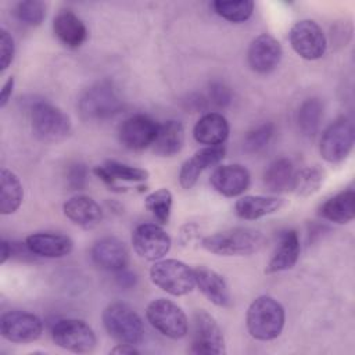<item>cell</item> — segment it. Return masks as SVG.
<instances>
[{"label": "cell", "instance_id": "obj_1", "mask_svg": "<svg viewBox=\"0 0 355 355\" xmlns=\"http://www.w3.org/2000/svg\"><path fill=\"white\" fill-rule=\"evenodd\" d=\"M286 313L283 305L270 295L257 297L248 306L245 324L250 336L259 341H270L280 336Z\"/></svg>", "mask_w": 355, "mask_h": 355}, {"label": "cell", "instance_id": "obj_2", "mask_svg": "<svg viewBox=\"0 0 355 355\" xmlns=\"http://www.w3.org/2000/svg\"><path fill=\"white\" fill-rule=\"evenodd\" d=\"M266 243L265 236L251 227H233L201 240V245L222 257H245L258 252Z\"/></svg>", "mask_w": 355, "mask_h": 355}, {"label": "cell", "instance_id": "obj_3", "mask_svg": "<svg viewBox=\"0 0 355 355\" xmlns=\"http://www.w3.org/2000/svg\"><path fill=\"white\" fill-rule=\"evenodd\" d=\"M107 333L122 344L139 345L144 338V324L139 313L125 302H112L103 312Z\"/></svg>", "mask_w": 355, "mask_h": 355}, {"label": "cell", "instance_id": "obj_4", "mask_svg": "<svg viewBox=\"0 0 355 355\" xmlns=\"http://www.w3.org/2000/svg\"><path fill=\"white\" fill-rule=\"evenodd\" d=\"M123 107V101L110 80H101L92 85L80 96L78 108L87 121H103L116 115Z\"/></svg>", "mask_w": 355, "mask_h": 355}, {"label": "cell", "instance_id": "obj_5", "mask_svg": "<svg viewBox=\"0 0 355 355\" xmlns=\"http://www.w3.org/2000/svg\"><path fill=\"white\" fill-rule=\"evenodd\" d=\"M33 135L44 143H57L68 137L72 129L69 116L49 103H36L31 110Z\"/></svg>", "mask_w": 355, "mask_h": 355}, {"label": "cell", "instance_id": "obj_6", "mask_svg": "<svg viewBox=\"0 0 355 355\" xmlns=\"http://www.w3.org/2000/svg\"><path fill=\"white\" fill-rule=\"evenodd\" d=\"M151 282L162 291L180 297L189 294L194 286V270L179 259H159L150 269Z\"/></svg>", "mask_w": 355, "mask_h": 355}, {"label": "cell", "instance_id": "obj_7", "mask_svg": "<svg viewBox=\"0 0 355 355\" xmlns=\"http://www.w3.org/2000/svg\"><path fill=\"white\" fill-rule=\"evenodd\" d=\"M146 318L157 331L168 338L179 340L187 334V316L183 309L171 300H153L146 308Z\"/></svg>", "mask_w": 355, "mask_h": 355}, {"label": "cell", "instance_id": "obj_8", "mask_svg": "<svg viewBox=\"0 0 355 355\" xmlns=\"http://www.w3.org/2000/svg\"><path fill=\"white\" fill-rule=\"evenodd\" d=\"M354 123L349 118L341 116L330 123L320 137L319 151L324 161L330 164L343 162L354 147Z\"/></svg>", "mask_w": 355, "mask_h": 355}, {"label": "cell", "instance_id": "obj_9", "mask_svg": "<svg viewBox=\"0 0 355 355\" xmlns=\"http://www.w3.org/2000/svg\"><path fill=\"white\" fill-rule=\"evenodd\" d=\"M53 341L71 352L89 354L97 344L93 329L80 319H61L51 327Z\"/></svg>", "mask_w": 355, "mask_h": 355}, {"label": "cell", "instance_id": "obj_10", "mask_svg": "<svg viewBox=\"0 0 355 355\" xmlns=\"http://www.w3.org/2000/svg\"><path fill=\"white\" fill-rule=\"evenodd\" d=\"M197 355H222L226 352L222 329L204 309L194 312L191 349Z\"/></svg>", "mask_w": 355, "mask_h": 355}, {"label": "cell", "instance_id": "obj_11", "mask_svg": "<svg viewBox=\"0 0 355 355\" xmlns=\"http://www.w3.org/2000/svg\"><path fill=\"white\" fill-rule=\"evenodd\" d=\"M288 40L293 50L308 61L319 60L327 47L324 32L312 19L297 21L288 32Z\"/></svg>", "mask_w": 355, "mask_h": 355}, {"label": "cell", "instance_id": "obj_12", "mask_svg": "<svg viewBox=\"0 0 355 355\" xmlns=\"http://www.w3.org/2000/svg\"><path fill=\"white\" fill-rule=\"evenodd\" d=\"M0 333L11 343H33L43 333V322L31 312L8 311L0 318Z\"/></svg>", "mask_w": 355, "mask_h": 355}, {"label": "cell", "instance_id": "obj_13", "mask_svg": "<svg viewBox=\"0 0 355 355\" xmlns=\"http://www.w3.org/2000/svg\"><path fill=\"white\" fill-rule=\"evenodd\" d=\"M135 252L146 261H159L171 250V236L157 223L139 225L132 236Z\"/></svg>", "mask_w": 355, "mask_h": 355}, {"label": "cell", "instance_id": "obj_14", "mask_svg": "<svg viewBox=\"0 0 355 355\" xmlns=\"http://www.w3.org/2000/svg\"><path fill=\"white\" fill-rule=\"evenodd\" d=\"M157 129L158 123L154 119L143 114H136L122 121L118 128V139L125 148L140 151L153 144Z\"/></svg>", "mask_w": 355, "mask_h": 355}, {"label": "cell", "instance_id": "obj_15", "mask_svg": "<svg viewBox=\"0 0 355 355\" xmlns=\"http://www.w3.org/2000/svg\"><path fill=\"white\" fill-rule=\"evenodd\" d=\"M282 55L283 50L279 40L269 33H262L251 42L247 53V61L254 72L265 75L276 69Z\"/></svg>", "mask_w": 355, "mask_h": 355}, {"label": "cell", "instance_id": "obj_16", "mask_svg": "<svg viewBox=\"0 0 355 355\" xmlns=\"http://www.w3.org/2000/svg\"><path fill=\"white\" fill-rule=\"evenodd\" d=\"M225 154H226V148L223 144L222 146H205L204 148L197 150L193 157H190L189 159H186L183 162V165L179 171L180 186L183 189H191L197 183L200 175L205 169L219 164L223 159Z\"/></svg>", "mask_w": 355, "mask_h": 355}, {"label": "cell", "instance_id": "obj_17", "mask_svg": "<svg viewBox=\"0 0 355 355\" xmlns=\"http://www.w3.org/2000/svg\"><path fill=\"white\" fill-rule=\"evenodd\" d=\"M251 182L250 172L240 164H229L218 166L211 178L209 183L219 194L225 197H237L243 194Z\"/></svg>", "mask_w": 355, "mask_h": 355}, {"label": "cell", "instance_id": "obj_18", "mask_svg": "<svg viewBox=\"0 0 355 355\" xmlns=\"http://www.w3.org/2000/svg\"><path fill=\"white\" fill-rule=\"evenodd\" d=\"M92 259L104 270L119 272L128 266L129 251L123 241L116 237L107 236L93 244Z\"/></svg>", "mask_w": 355, "mask_h": 355}, {"label": "cell", "instance_id": "obj_19", "mask_svg": "<svg viewBox=\"0 0 355 355\" xmlns=\"http://www.w3.org/2000/svg\"><path fill=\"white\" fill-rule=\"evenodd\" d=\"M93 173L112 191H125V187H121L118 182H143L148 179V171L132 166L119 161H105L103 165H98L93 169Z\"/></svg>", "mask_w": 355, "mask_h": 355}, {"label": "cell", "instance_id": "obj_20", "mask_svg": "<svg viewBox=\"0 0 355 355\" xmlns=\"http://www.w3.org/2000/svg\"><path fill=\"white\" fill-rule=\"evenodd\" d=\"M64 215L82 229H93L103 220V209L96 200L78 194L67 200L62 205Z\"/></svg>", "mask_w": 355, "mask_h": 355}, {"label": "cell", "instance_id": "obj_21", "mask_svg": "<svg viewBox=\"0 0 355 355\" xmlns=\"http://www.w3.org/2000/svg\"><path fill=\"white\" fill-rule=\"evenodd\" d=\"M26 247L36 257L62 258L72 252L73 241L61 233H33L25 239Z\"/></svg>", "mask_w": 355, "mask_h": 355}, {"label": "cell", "instance_id": "obj_22", "mask_svg": "<svg viewBox=\"0 0 355 355\" xmlns=\"http://www.w3.org/2000/svg\"><path fill=\"white\" fill-rule=\"evenodd\" d=\"M194 270L196 286L198 290L205 295L208 301H211L216 306H229L232 302L229 287L218 272L207 268V266H197Z\"/></svg>", "mask_w": 355, "mask_h": 355}, {"label": "cell", "instance_id": "obj_23", "mask_svg": "<svg viewBox=\"0 0 355 355\" xmlns=\"http://www.w3.org/2000/svg\"><path fill=\"white\" fill-rule=\"evenodd\" d=\"M53 31L57 39L67 47H80L87 39L83 21L71 10H61L53 19Z\"/></svg>", "mask_w": 355, "mask_h": 355}, {"label": "cell", "instance_id": "obj_24", "mask_svg": "<svg viewBox=\"0 0 355 355\" xmlns=\"http://www.w3.org/2000/svg\"><path fill=\"white\" fill-rule=\"evenodd\" d=\"M300 251H301V247H300L298 233L293 229L284 230L280 234L279 245L276 247L270 261L265 268V273L272 275V273L284 272L294 268V265L300 258Z\"/></svg>", "mask_w": 355, "mask_h": 355}, {"label": "cell", "instance_id": "obj_25", "mask_svg": "<svg viewBox=\"0 0 355 355\" xmlns=\"http://www.w3.org/2000/svg\"><path fill=\"white\" fill-rule=\"evenodd\" d=\"M229 122L219 112L204 114L194 125L193 136L205 146H222L229 136Z\"/></svg>", "mask_w": 355, "mask_h": 355}, {"label": "cell", "instance_id": "obj_26", "mask_svg": "<svg viewBox=\"0 0 355 355\" xmlns=\"http://www.w3.org/2000/svg\"><path fill=\"white\" fill-rule=\"evenodd\" d=\"M284 202V198L275 196H244L236 201L234 211L241 219L255 220L277 212Z\"/></svg>", "mask_w": 355, "mask_h": 355}, {"label": "cell", "instance_id": "obj_27", "mask_svg": "<svg viewBox=\"0 0 355 355\" xmlns=\"http://www.w3.org/2000/svg\"><path fill=\"white\" fill-rule=\"evenodd\" d=\"M184 144V128L176 119L165 121L158 125L157 135L151 144L153 151L159 157H172L178 154Z\"/></svg>", "mask_w": 355, "mask_h": 355}, {"label": "cell", "instance_id": "obj_28", "mask_svg": "<svg viewBox=\"0 0 355 355\" xmlns=\"http://www.w3.org/2000/svg\"><path fill=\"white\" fill-rule=\"evenodd\" d=\"M319 215L330 222L343 225L355 218V193L354 190H343L329 197L319 207Z\"/></svg>", "mask_w": 355, "mask_h": 355}, {"label": "cell", "instance_id": "obj_29", "mask_svg": "<svg viewBox=\"0 0 355 355\" xmlns=\"http://www.w3.org/2000/svg\"><path fill=\"white\" fill-rule=\"evenodd\" d=\"M24 187L19 178L10 169L0 172V214L11 215L22 204Z\"/></svg>", "mask_w": 355, "mask_h": 355}, {"label": "cell", "instance_id": "obj_30", "mask_svg": "<svg viewBox=\"0 0 355 355\" xmlns=\"http://www.w3.org/2000/svg\"><path fill=\"white\" fill-rule=\"evenodd\" d=\"M294 168L288 158L273 161L263 173V184L272 193H282L291 187Z\"/></svg>", "mask_w": 355, "mask_h": 355}, {"label": "cell", "instance_id": "obj_31", "mask_svg": "<svg viewBox=\"0 0 355 355\" xmlns=\"http://www.w3.org/2000/svg\"><path fill=\"white\" fill-rule=\"evenodd\" d=\"M323 118V105L319 98H306L297 111V125L300 132L306 137H313Z\"/></svg>", "mask_w": 355, "mask_h": 355}, {"label": "cell", "instance_id": "obj_32", "mask_svg": "<svg viewBox=\"0 0 355 355\" xmlns=\"http://www.w3.org/2000/svg\"><path fill=\"white\" fill-rule=\"evenodd\" d=\"M324 182V171L319 166H305L294 172L291 190L298 197H309L315 194Z\"/></svg>", "mask_w": 355, "mask_h": 355}, {"label": "cell", "instance_id": "obj_33", "mask_svg": "<svg viewBox=\"0 0 355 355\" xmlns=\"http://www.w3.org/2000/svg\"><path fill=\"white\" fill-rule=\"evenodd\" d=\"M215 12L223 19L234 24L247 21L252 12L255 3L252 0H237V1H225L216 0L212 3Z\"/></svg>", "mask_w": 355, "mask_h": 355}, {"label": "cell", "instance_id": "obj_34", "mask_svg": "<svg viewBox=\"0 0 355 355\" xmlns=\"http://www.w3.org/2000/svg\"><path fill=\"white\" fill-rule=\"evenodd\" d=\"M173 197L172 193L166 187H161L153 193H150L144 200V207L151 215L161 223L166 225L171 218Z\"/></svg>", "mask_w": 355, "mask_h": 355}, {"label": "cell", "instance_id": "obj_35", "mask_svg": "<svg viewBox=\"0 0 355 355\" xmlns=\"http://www.w3.org/2000/svg\"><path fill=\"white\" fill-rule=\"evenodd\" d=\"M17 19L28 26H39L46 18V4L39 0H25L17 4Z\"/></svg>", "mask_w": 355, "mask_h": 355}, {"label": "cell", "instance_id": "obj_36", "mask_svg": "<svg viewBox=\"0 0 355 355\" xmlns=\"http://www.w3.org/2000/svg\"><path fill=\"white\" fill-rule=\"evenodd\" d=\"M275 132L273 123H262L250 130L244 137V150L248 153H258L268 146Z\"/></svg>", "mask_w": 355, "mask_h": 355}, {"label": "cell", "instance_id": "obj_37", "mask_svg": "<svg viewBox=\"0 0 355 355\" xmlns=\"http://www.w3.org/2000/svg\"><path fill=\"white\" fill-rule=\"evenodd\" d=\"M14 39L4 28L0 29V71L4 72L14 58Z\"/></svg>", "mask_w": 355, "mask_h": 355}, {"label": "cell", "instance_id": "obj_38", "mask_svg": "<svg viewBox=\"0 0 355 355\" xmlns=\"http://www.w3.org/2000/svg\"><path fill=\"white\" fill-rule=\"evenodd\" d=\"M209 100L216 107H226L232 101V93L229 87L222 82H212L209 85Z\"/></svg>", "mask_w": 355, "mask_h": 355}, {"label": "cell", "instance_id": "obj_39", "mask_svg": "<svg viewBox=\"0 0 355 355\" xmlns=\"http://www.w3.org/2000/svg\"><path fill=\"white\" fill-rule=\"evenodd\" d=\"M86 178H87V171L83 164L76 162L68 168L67 182L72 190L83 189L86 184Z\"/></svg>", "mask_w": 355, "mask_h": 355}, {"label": "cell", "instance_id": "obj_40", "mask_svg": "<svg viewBox=\"0 0 355 355\" xmlns=\"http://www.w3.org/2000/svg\"><path fill=\"white\" fill-rule=\"evenodd\" d=\"M14 78L12 76H8V79L4 82L3 87H1V92H0V107L4 108L7 105V103L10 101L11 98V94H12V90H14Z\"/></svg>", "mask_w": 355, "mask_h": 355}, {"label": "cell", "instance_id": "obj_41", "mask_svg": "<svg viewBox=\"0 0 355 355\" xmlns=\"http://www.w3.org/2000/svg\"><path fill=\"white\" fill-rule=\"evenodd\" d=\"M116 280H118V283H119L121 286H123V287H130V286L135 284L136 276H135L133 273H130V272L122 269V270L116 272Z\"/></svg>", "mask_w": 355, "mask_h": 355}, {"label": "cell", "instance_id": "obj_42", "mask_svg": "<svg viewBox=\"0 0 355 355\" xmlns=\"http://www.w3.org/2000/svg\"><path fill=\"white\" fill-rule=\"evenodd\" d=\"M12 257V243H8L7 240H1L0 243V263H6L8 258Z\"/></svg>", "mask_w": 355, "mask_h": 355}, {"label": "cell", "instance_id": "obj_43", "mask_svg": "<svg viewBox=\"0 0 355 355\" xmlns=\"http://www.w3.org/2000/svg\"><path fill=\"white\" fill-rule=\"evenodd\" d=\"M111 354H129V355H133V354H139V349H136V345H132V344H116L111 351Z\"/></svg>", "mask_w": 355, "mask_h": 355}]
</instances>
